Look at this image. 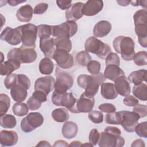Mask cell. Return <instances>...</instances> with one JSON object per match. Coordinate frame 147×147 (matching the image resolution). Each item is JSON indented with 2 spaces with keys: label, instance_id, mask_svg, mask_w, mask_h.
<instances>
[{
  "label": "cell",
  "instance_id": "cell-7",
  "mask_svg": "<svg viewBox=\"0 0 147 147\" xmlns=\"http://www.w3.org/2000/svg\"><path fill=\"white\" fill-rule=\"evenodd\" d=\"M73 84L74 79L71 75L59 67H56L55 91L59 94L67 92L72 87Z\"/></svg>",
  "mask_w": 147,
  "mask_h": 147
},
{
  "label": "cell",
  "instance_id": "cell-11",
  "mask_svg": "<svg viewBox=\"0 0 147 147\" xmlns=\"http://www.w3.org/2000/svg\"><path fill=\"white\" fill-rule=\"evenodd\" d=\"M119 113L121 118L120 125L127 132H133L140 119L138 115L133 111L125 110L119 111Z\"/></svg>",
  "mask_w": 147,
  "mask_h": 147
},
{
  "label": "cell",
  "instance_id": "cell-45",
  "mask_svg": "<svg viewBox=\"0 0 147 147\" xmlns=\"http://www.w3.org/2000/svg\"><path fill=\"white\" fill-rule=\"evenodd\" d=\"M136 134L140 137H147V122H142L138 123L134 129Z\"/></svg>",
  "mask_w": 147,
  "mask_h": 147
},
{
  "label": "cell",
  "instance_id": "cell-22",
  "mask_svg": "<svg viewBox=\"0 0 147 147\" xmlns=\"http://www.w3.org/2000/svg\"><path fill=\"white\" fill-rule=\"evenodd\" d=\"M33 9L29 4L21 6L17 11L16 17L18 21L23 22H29L33 14Z\"/></svg>",
  "mask_w": 147,
  "mask_h": 147
},
{
  "label": "cell",
  "instance_id": "cell-59",
  "mask_svg": "<svg viewBox=\"0 0 147 147\" xmlns=\"http://www.w3.org/2000/svg\"><path fill=\"white\" fill-rule=\"evenodd\" d=\"M37 146H51V144L47 141H41L37 145Z\"/></svg>",
  "mask_w": 147,
  "mask_h": 147
},
{
  "label": "cell",
  "instance_id": "cell-1",
  "mask_svg": "<svg viewBox=\"0 0 147 147\" xmlns=\"http://www.w3.org/2000/svg\"><path fill=\"white\" fill-rule=\"evenodd\" d=\"M105 79L104 75L100 72L94 75L82 74L77 78V83L80 87L85 89L84 93L86 95L94 97L98 92L99 86Z\"/></svg>",
  "mask_w": 147,
  "mask_h": 147
},
{
  "label": "cell",
  "instance_id": "cell-26",
  "mask_svg": "<svg viewBox=\"0 0 147 147\" xmlns=\"http://www.w3.org/2000/svg\"><path fill=\"white\" fill-rule=\"evenodd\" d=\"M21 65V63L14 60H8L1 64V75L2 76L9 75L12 72L18 69Z\"/></svg>",
  "mask_w": 147,
  "mask_h": 147
},
{
  "label": "cell",
  "instance_id": "cell-19",
  "mask_svg": "<svg viewBox=\"0 0 147 147\" xmlns=\"http://www.w3.org/2000/svg\"><path fill=\"white\" fill-rule=\"evenodd\" d=\"M0 139L2 146H11L17 143L18 136L15 131L3 130L0 133Z\"/></svg>",
  "mask_w": 147,
  "mask_h": 147
},
{
  "label": "cell",
  "instance_id": "cell-18",
  "mask_svg": "<svg viewBox=\"0 0 147 147\" xmlns=\"http://www.w3.org/2000/svg\"><path fill=\"white\" fill-rule=\"evenodd\" d=\"M84 3L78 2L74 3L72 6L65 11V18L67 21H76L80 19L83 14L82 12Z\"/></svg>",
  "mask_w": 147,
  "mask_h": 147
},
{
  "label": "cell",
  "instance_id": "cell-44",
  "mask_svg": "<svg viewBox=\"0 0 147 147\" xmlns=\"http://www.w3.org/2000/svg\"><path fill=\"white\" fill-rule=\"evenodd\" d=\"M87 69L91 75H96L100 72V64L98 61L91 60L87 65Z\"/></svg>",
  "mask_w": 147,
  "mask_h": 147
},
{
  "label": "cell",
  "instance_id": "cell-13",
  "mask_svg": "<svg viewBox=\"0 0 147 147\" xmlns=\"http://www.w3.org/2000/svg\"><path fill=\"white\" fill-rule=\"evenodd\" d=\"M1 39L11 45H18L21 42V34L16 27L13 29L11 27H6L1 34Z\"/></svg>",
  "mask_w": 147,
  "mask_h": 147
},
{
  "label": "cell",
  "instance_id": "cell-42",
  "mask_svg": "<svg viewBox=\"0 0 147 147\" xmlns=\"http://www.w3.org/2000/svg\"><path fill=\"white\" fill-rule=\"evenodd\" d=\"M42 103V102L38 98L32 95V96L28 99L26 105L30 110H36L41 107Z\"/></svg>",
  "mask_w": 147,
  "mask_h": 147
},
{
  "label": "cell",
  "instance_id": "cell-53",
  "mask_svg": "<svg viewBox=\"0 0 147 147\" xmlns=\"http://www.w3.org/2000/svg\"><path fill=\"white\" fill-rule=\"evenodd\" d=\"M48 5L47 3H40L37 5L34 9L33 12L35 14H42L44 13L48 9Z\"/></svg>",
  "mask_w": 147,
  "mask_h": 147
},
{
  "label": "cell",
  "instance_id": "cell-9",
  "mask_svg": "<svg viewBox=\"0 0 147 147\" xmlns=\"http://www.w3.org/2000/svg\"><path fill=\"white\" fill-rule=\"evenodd\" d=\"M43 123L44 117L41 113L32 112L21 120L20 126L23 131L29 133L41 126Z\"/></svg>",
  "mask_w": 147,
  "mask_h": 147
},
{
  "label": "cell",
  "instance_id": "cell-30",
  "mask_svg": "<svg viewBox=\"0 0 147 147\" xmlns=\"http://www.w3.org/2000/svg\"><path fill=\"white\" fill-rule=\"evenodd\" d=\"M38 68L40 73L44 75H50L54 69V64L51 59L44 57L39 63Z\"/></svg>",
  "mask_w": 147,
  "mask_h": 147
},
{
  "label": "cell",
  "instance_id": "cell-23",
  "mask_svg": "<svg viewBox=\"0 0 147 147\" xmlns=\"http://www.w3.org/2000/svg\"><path fill=\"white\" fill-rule=\"evenodd\" d=\"M100 94L106 99H114L118 96V92L114 84L102 83L100 84Z\"/></svg>",
  "mask_w": 147,
  "mask_h": 147
},
{
  "label": "cell",
  "instance_id": "cell-20",
  "mask_svg": "<svg viewBox=\"0 0 147 147\" xmlns=\"http://www.w3.org/2000/svg\"><path fill=\"white\" fill-rule=\"evenodd\" d=\"M114 85L118 94L123 96H126L130 93V82L125 75L118 78L114 81Z\"/></svg>",
  "mask_w": 147,
  "mask_h": 147
},
{
  "label": "cell",
  "instance_id": "cell-39",
  "mask_svg": "<svg viewBox=\"0 0 147 147\" xmlns=\"http://www.w3.org/2000/svg\"><path fill=\"white\" fill-rule=\"evenodd\" d=\"M38 36L40 38L51 37L52 35V26L41 24L37 26Z\"/></svg>",
  "mask_w": 147,
  "mask_h": 147
},
{
  "label": "cell",
  "instance_id": "cell-56",
  "mask_svg": "<svg viewBox=\"0 0 147 147\" xmlns=\"http://www.w3.org/2000/svg\"><path fill=\"white\" fill-rule=\"evenodd\" d=\"M145 143L144 141L141 139H137L135 141L133 142V143L131 145V147L133 146H145Z\"/></svg>",
  "mask_w": 147,
  "mask_h": 147
},
{
  "label": "cell",
  "instance_id": "cell-50",
  "mask_svg": "<svg viewBox=\"0 0 147 147\" xmlns=\"http://www.w3.org/2000/svg\"><path fill=\"white\" fill-rule=\"evenodd\" d=\"M99 137L100 133H99L98 130L94 128L90 132L88 137L89 142L91 143L94 146H95L98 143Z\"/></svg>",
  "mask_w": 147,
  "mask_h": 147
},
{
  "label": "cell",
  "instance_id": "cell-24",
  "mask_svg": "<svg viewBox=\"0 0 147 147\" xmlns=\"http://www.w3.org/2000/svg\"><path fill=\"white\" fill-rule=\"evenodd\" d=\"M103 75L106 79L114 82L118 78L124 76L125 72L118 65H106L104 71Z\"/></svg>",
  "mask_w": 147,
  "mask_h": 147
},
{
  "label": "cell",
  "instance_id": "cell-12",
  "mask_svg": "<svg viewBox=\"0 0 147 147\" xmlns=\"http://www.w3.org/2000/svg\"><path fill=\"white\" fill-rule=\"evenodd\" d=\"M53 59L61 68L68 69L74 65V60L72 55L64 50L56 48L53 54Z\"/></svg>",
  "mask_w": 147,
  "mask_h": 147
},
{
  "label": "cell",
  "instance_id": "cell-31",
  "mask_svg": "<svg viewBox=\"0 0 147 147\" xmlns=\"http://www.w3.org/2000/svg\"><path fill=\"white\" fill-rule=\"evenodd\" d=\"M133 94L138 99L146 101L147 100V86L145 83L134 85L133 88Z\"/></svg>",
  "mask_w": 147,
  "mask_h": 147
},
{
  "label": "cell",
  "instance_id": "cell-60",
  "mask_svg": "<svg viewBox=\"0 0 147 147\" xmlns=\"http://www.w3.org/2000/svg\"><path fill=\"white\" fill-rule=\"evenodd\" d=\"M117 2L119 5L122 6H126L130 3V1H117Z\"/></svg>",
  "mask_w": 147,
  "mask_h": 147
},
{
  "label": "cell",
  "instance_id": "cell-35",
  "mask_svg": "<svg viewBox=\"0 0 147 147\" xmlns=\"http://www.w3.org/2000/svg\"><path fill=\"white\" fill-rule=\"evenodd\" d=\"M12 110L14 115L18 117H23L27 115L29 111V108L26 104L17 102L13 106Z\"/></svg>",
  "mask_w": 147,
  "mask_h": 147
},
{
  "label": "cell",
  "instance_id": "cell-25",
  "mask_svg": "<svg viewBox=\"0 0 147 147\" xmlns=\"http://www.w3.org/2000/svg\"><path fill=\"white\" fill-rule=\"evenodd\" d=\"M10 95L14 101L21 102L26 99L28 96V92L25 88L17 83L11 88Z\"/></svg>",
  "mask_w": 147,
  "mask_h": 147
},
{
  "label": "cell",
  "instance_id": "cell-32",
  "mask_svg": "<svg viewBox=\"0 0 147 147\" xmlns=\"http://www.w3.org/2000/svg\"><path fill=\"white\" fill-rule=\"evenodd\" d=\"M52 117L56 122L61 123L67 121L69 118V115L65 109L57 108L52 112Z\"/></svg>",
  "mask_w": 147,
  "mask_h": 147
},
{
  "label": "cell",
  "instance_id": "cell-38",
  "mask_svg": "<svg viewBox=\"0 0 147 147\" xmlns=\"http://www.w3.org/2000/svg\"><path fill=\"white\" fill-rule=\"evenodd\" d=\"M134 25L140 24H147L146 9H140L135 12L133 16Z\"/></svg>",
  "mask_w": 147,
  "mask_h": 147
},
{
  "label": "cell",
  "instance_id": "cell-58",
  "mask_svg": "<svg viewBox=\"0 0 147 147\" xmlns=\"http://www.w3.org/2000/svg\"><path fill=\"white\" fill-rule=\"evenodd\" d=\"M26 1H20V0H9L7 1V3L11 6H16L17 5L23 3V2H25Z\"/></svg>",
  "mask_w": 147,
  "mask_h": 147
},
{
  "label": "cell",
  "instance_id": "cell-54",
  "mask_svg": "<svg viewBox=\"0 0 147 147\" xmlns=\"http://www.w3.org/2000/svg\"><path fill=\"white\" fill-rule=\"evenodd\" d=\"M56 4L57 6L61 10H68L72 6V1L57 0Z\"/></svg>",
  "mask_w": 147,
  "mask_h": 147
},
{
  "label": "cell",
  "instance_id": "cell-40",
  "mask_svg": "<svg viewBox=\"0 0 147 147\" xmlns=\"http://www.w3.org/2000/svg\"><path fill=\"white\" fill-rule=\"evenodd\" d=\"M133 60L137 65H146L147 64V52L146 51L138 52L135 54Z\"/></svg>",
  "mask_w": 147,
  "mask_h": 147
},
{
  "label": "cell",
  "instance_id": "cell-8",
  "mask_svg": "<svg viewBox=\"0 0 147 147\" xmlns=\"http://www.w3.org/2000/svg\"><path fill=\"white\" fill-rule=\"evenodd\" d=\"M78 30V25L75 21H67L58 25L52 26V36L55 38H70Z\"/></svg>",
  "mask_w": 147,
  "mask_h": 147
},
{
  "label": "cell",
  "instance_id": "cell-37",
  "mask_svg": "<svg viewBox=\"0 0 147 147\" xmlns=\"http://www.w3.org/2000/svg\"><path fill=\"white\" fill-rule=\"evenodd\" d=\"M10 106V99L5 94H0V116L5 114Z\"/></svg>",
  "mask_w": 147,
  "mask_h": 147
},
{
  "label": "cell",
  "instance_id": "cell-27",
  "mask_svg": "<svg viewBox=\"0 0 147 147\" xmlns=\"http://www.w3.org/2000/svg\"><path fill=\"white\" fill-rule=\"evenodd\" d=\"M78 131V127L75 122L67 121L63 126L61 133L63 137L67 139L74 138Z\"/></svg>",
  "mask_w": 147,
  "mask_h": 147
},
{
  "label": "cell",
  "instance_id": "cell-2",
  "mask_svg": "<svg viewBox=\"0 0 147 147\" xmlns=\"http://www.w3.org/2000/svg\"><path fill=\"white\" fill-rule=\"evenodd\" d=\"M113 45L115 52L120 53L123 60L126 61L133 60L136 54L135 43L131 37L124 36H118L114 39Z\"/></svg>",
  "mask_w": 147,
  "mask_h": 147
},
{
  "label": "cell",
  "instance_id": "cell-46",
  "mask_svg": "<svg viewBox=\"0 0 147 147\" xmlns=\"http://www.w3.org/2000/svg\"><path fill=\"white\" fill-rule=\"evenodd\" d=\"M105 64L106 65H116L119 66L120 65V59L117 53L110 52L106 57Z\"/></svg>",
  "mask_w": 147,
  "mask_h": 147
},
{
  "label": "cell",
  "instance_id": "cell-16",
  "mask_svg": "<svg viewBox=\"0 0 147 147\" xmlns=\"http://www.w3.org/2000/svg\"><path fill=\"white\" fill-rule=\"evenodd\" d=\"M95 104V99L94 97H90L84 94L83 92L80 98L77 100L76 107L80 113H90L92 110Z\"/></svg>",
  "mask_w": 147,
  "mask_h": 147
},
{
  "label": "cell",
  "instance_id": "cell-34",
  "mask_svg": "<svg viewBox=\"0 0 147 147\" xmlns=\"http://www.w3.org/2000/svg\"><path fill=\"white\" fill-rule=\"evenodd\" d=\"M56 48L69 52L72 49V42L69 38H54Z\"/></svg>",
  "mask_w": 147,
  "mask_h": 147
},
{
  "label": "cell",
  "instance_id": "cell-17",
  "mask_svg": "<svg viewBox=\"0 0 147 147\" xmlns=\"http://www.w3.org/2000/svg\"><path fill=\"white\" fill-rule=\"evenodd\" d=\"M55 47L53 37L40 38V49L43 52L45 57L53 59Z\"/></svg>",
  "mask_w": 147,
  "mask_h": 147
},
{
  "label": "cell",
  "instance_id": "cell-41",
  "mask_svg": "<svg viewBox=\"0 0 147 147\" xmlns=\"http://www.w3.org/2000/svg\"><path fill=\"white\" fill-rule=\"evenodd\" d=\"M105 122L111 125H120L121 118L119 111L108 113L105 116Z\"/></svg>",
  "mask_w": 147,
  "mask_h": 147
},
{
  "label": "cell",
  "instance_id": "cell-36",
  "mask_svg": "<svg viewBox=\"0 0 147 147\" xmlns=\"http://www.w3.org/2000/svg\"><path fill=\"white\" fill-rule=\"evenodd\" d=\"M75 59L78 64L82 67H85L91 60V57L87 51H82L76 55Z\"/></svg>",
  "mask_w": 147,
  "mask_h": 147
},
{
  "label": "cell",
  "instance_id": "cell-3",
  "mask_svg": "<svg viewBox=\"0 0 147 147\" xmlns=\"http://www.w3.org/2000/svg\"><path fill=\"white\" fill-rule=\"evenodd\" d=\"M37 53L34 48L21 45L19 48L11 49L7 53L8 60H14L21 63H33L37 59Z\"/></svg>",
  "mask_w": 147,
  "mask_h": 147
},
{
  "label": "cell",
  "instance_id": "cell-4",
  "mask_svg": "<svg viewBox=\"0 0 147 147\" xmlns=\"http://www.w3.org/2000/svg\"><path fill=\"white\" fill-rule=\"evenodd\" d=\"M86 51L95 54L98 57L105 59L111 52L110 46L96 37L91 36L88 38L84 44Z\"/></svg>",
  "mask_w": 147,
  "mask_h": 147
},
{
  "label": "cell",
  "instance_id": "cell-15",
  "mask_svg": "<svg viewBox=\"0 0 147 147\" xmlns=\"http://www.w3.org/2000/svg\"><path fill=\"white\" fill-rule=\"evenodd\" d=\"M103 7V2L100 0H89L83 5L82 12L86 16H93L99 13Z\"/></svg>",
  "mask_w": 147,
  "mask_h": 147
},
{
  "label": "cell",
  "instance_id": "cell-52",
  "mask_svg": "<svg viewBox=\"0 0 147 147\" xmlns=\"http://www.w3.org/2000/svg\"><path fill=\"white\" fill-rule=\"evenodd\" d=\"M123 103L127 106L134 107L138 104V100L132 95H127L123 99Z\"/></svg>",
  "mask_w": 147,
  "mask_h": 147
},
{
  "label": "cell",
  "instance_id": "cell-57",
  "mask_svg": "<svg viewBox=\"0 0 147 147\" xmlns=\"http://www.w3.org/2000/svg\"><path fill=\"white\" fill-rule=\"evenodd\" d=\"M69 144L67 143L66 141L63 140H57L56 142H55L54 144L53 145V146H68Z\"/></svg>",
  "mask_w": 147,
  "mask_h": 147
},
{
  "label": "cell",
  "instance_id": "cell-6",
  "mask_svg": "<svg viewBox=\"0 0 147 147\" xmlns=\"http://www.w3.org/2000/svg\"><path fill=\"white\" fill-rule=\"evenodd\" d=\"M17 27L21 34L22 45L34 49L38 34L37 26L34 24L28 23Z\"/></svg>",
  "mask_w": 147,
  "mask_h": 147
},
{
  "label": "cell",
  "instance_id": "cell-48",
  "mask_svg": "<svg viewBox=\"0 0 147 147\" xmlns=\"http://www.w3.org/2000/svg\"><path fill=\"white\" fill-rule=\"evenodd\" d=\"M17 83L23 86L26 90L30 87V80L29 78L24 74L17 75Z\"/></svg>",
  "mask_w": 147,
  "mask_h": 147
},
{
  "label": "cell",
  "instance_id": "cell-49",
  "mask_svg": "<svg viewBox=\"0 0 147 147\" xmlns=\"http://www.w3.org/2000/svg\"><path fill=\"white\" fill-rule=\"evenodd\" d=\"M133 111L138 115L140 118H144L147 115V107L145 105L137 104L133 109Z\"/></svg>",
  "mask_w": 147,
  "mask_h": 147
},
{
  "label": "cell",
  "instance_id": "cell-29",
  "mask_svg": "<svg viewBox=\"0 0 147 147\" xmlns=\"http://www.w3.org/2000/svg\"><path fill=\"white\" fill-rule=\"evenodd\" d=\"M146 74L147 71L146 69L134 71L130 73L127 79L131 83L137 85L142 83V82L146 81Z\"/></svg>",
  "mask_w": 147,
  "mask_h": 147
},
{
  "label": "cell",
  "instance_id": "cell-61",
  "mask_svg": "<svg viewBox=\"0 0 147 147\" xmlns=\"http://www.w3.org/2000/svg\"><path fill=\"white\" fill-rule=\"evenodd\" d=\"M82 144L81 143L80 141H74L73 142H72L69 145V146H82Z\"/></svg>",
  "mask_w": 147,
  "mask_h": 147
},
{
  "label": "cell",
  "instance_id": "cell-28",
  "mask_svg": "<svg viewBox=\"0 0 147 147\" xmlns=\"http://www.w3.org/2000/svg\"><path fill=\"white\" fill-rule=\"evenodd\" d=\"M135 32L138 37V41L141 47H147V25L140 24L135 25Z\"/></svg>",
  "mask_w": 147,
  "mask_h": 147
},
{
  "label": "cell",
  "instance_id": "cell-47",
  "mask_svg": "<svg viewBox=\"0 0 147 147\" xmlns=\"http://www.w3.org/2000/svg\"><path fill=\"white\" fill-rule=\"evenodd\" d=\"M17 83V75L11 74L7 75L4 80V85L7 89H11Z\"/></svg>",
  "mask_w": 147,
  "mask_h": 147
},
{
  "label": "cell",
  "instance_id": "cell-33",
  "mask_svg": "<svg viewBox=\"0 0 147 147\" xmlns=\"http://www.w3.org/2000/svg\"><path fill=\"white\" fill-rule=\"evenodd\" d=\"M0 125L3 128L12 129L16 126L17 120L14 115L5 114L1 116Z\"/></svg>",
  "mask_w": 147,
  "mask_h": 147
},
{
  "label": "cell",
  "instance_id": "cell-55",
  "mask_svg": "<svg viewBox=\"0 0 147 147\" xmlns=\"http://www.w3.org/2000/svg\"><path fill=\"white\" fill-rule=\"evenodd\" d=\"M104 131L115 134V135L121 136V130L117 127L108 126L105 128Z\"/></svg>",
  "mask_w": 147,
  "mask_h": 147
},
{
  "label": "cell",
  "instance_id": "cell-14",
  "mask_svg": "<svg viewBox=\"0 0 147 147\" xmlns=\"http://www.w3.org/2000/svg\"><path fill=\"white\" fill-rule=\"evenodd\" d=\"M55 80L52 76H46L38 78L34 83V90L41 91L47 95L55 88Z\"/></svg>",
  "mask_w": 147,
  "mask_h": 147
},
{
  "label": "cell",
  "instance_id": "cell-51",
  "mask_svg": "<svg viewBox=\"0 0 147 147\" xmlns=\"http://www.w3.org/2000/svg\"><path fill=\"white\" fill-rule=\"evenodd\" d=\"M98 109L100 110V111L107 113H113L116 111L115 106L113 104L110 103H105L100 104L99 106Z\"/></svg>",
  "mask_w": 147,
  "mask_h": 147
},
{
  "label": "cell",
  "instance_id": "cell-43",
  "mask_svg": "<svg viewBox=\"0 0 147 147\" xmlns=\"http://www.w3.org/2000/svg\"><path fill=\"white\" fill-rule=\"evenodd\" d=\"M88 118L94 123H100L103 121V114L99 111H91L88 114Z\"/></svg>",
  "mask_w": 147,
  "mask_h": 147
},
{
  "label": "cell",
  "instance_id": "cell-5",
  "mask_svg": "<svg viewBox=\"0 0 147 147\" xmlns=\"http://www.w3.org/2000/svg\"><path fill=\"white\" fill-rule=\"evenodd\" d=\"M77 99L71 92L59 94L55 91L52 95V102L57 106H64L72 113H79L77 109Z\"/></svg>",
  "mask_w": 147,
  "mask_h": 147
},
{
  "label": "cell",
  "instance_id": "cell-62",
  "mask_svg": "<svg viewBox=\"0 0 147 147\" xmlns=\"http://www.w3.org/2000/svg\"><path fill=\"white\" fill-rule=\"evenodd\" d=\"M93 146L94 145L91 143L89 142V143H85L84 144H82V146Z\"/></svg>",
  "mask_w": 147,
  "mask_h": 147
},
{
  "label": "cell",
  "instance_id": "cell-21",
  "mask_svg": "<svg viewBox=\"0 0 147 147\" xmlns=\"http://www.w3.org/2000/svg\"><path fill=\"white\" fill-rule=\"evenodd\" d=\"M111 28L112 26L110 22L102 20L95 25L93 29V34L95 37H103L111 32Z\"/></svg>",
  "mask_w": 147,
  "mask_h": 147
},
{
  "label": "cell",
  "instance_id": "cell-10",
  "mask_svg": "<svg viewBox=\"0 0 147 147\" xmlns=\"http://www.w3.org/2000/svg\"><path fill=\"white\" fill-rule=\"evenodd\" d=\"M125 142V139L121 136L104 131L100 133L98 145L101 147H122Z\"/></svg>",
  "mask_w": 147,
  "mask_h": 147
}]
</instances>
